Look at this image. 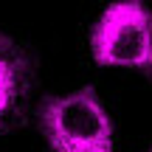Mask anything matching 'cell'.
<instances>
[{
  "label": "cell",
  "mask_w": 152,
  "mask_h": 152,
  "mask_svg": "<svg viewBox=\"0 0 152 152\" xmlns=\"http://www.w3.org/2000/svg\"><path fill=\"white\" fill-rule=\"evenodd\" d=\"M39 127L54 152H115L113 121L93 87L45 99Z\"/></svg>",
  "instance_id": "obj_1"
},
{
  "label": "cell",
  "mask_w": 152,
  "mask_h": 152,
  "mask_svg": "<svg viewBox=\"0 0 152 152\" xmlns=\"http://www.w3.org/2000/svg\"><path fill=\"white\" fill-rule=\"evenodd\" d=\"M93 59L152 76V11L138 0L110 3L90 34Z\"/></svg>",
  "instance_id": "obj_2"
},
{
  "label": "cell",
  "mask_w": 152,
  "mask_h": 152,
  "mask_svg": "<svg viewBox=\"0 0 152 152\" xmlns=\"http://www.w3.org/2000/svg\"><path fill=\"white\" fill-rule=\"evenodd\" d=\"M28 76H31V65L26 51L0 31V130L20 107L23 93L28 90Z\"/></svg>",
  "instance_id": "obj_3"
},
{
  "label": "cell",
  "mask_w": 152,
  "mask_h": 152,
  "mask_svg": "<svg viewBox=\"0 0 152 152\" xmlns=\"http://www.w3.org/2000/svg\"><path fill=\"white\" fill-rule=\"evenodd\" d=\"M149 152H152V149H149Z\"/></svg>",
  "instance_id": "obj_4"
}]
</instances>
